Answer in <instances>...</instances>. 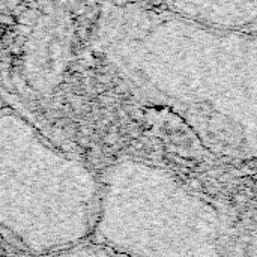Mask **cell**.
<instances>
[{
    "instance_id": "1",
    "label": "cell",
    "mask_w": 257,
    "mask_h": 257,
    "mask_svg": "<svg viewBox=\"0 0 257 257\" xmlns=\"http://www.w3.org/2000/svg\"><path fill=\"white\" fill-rule=\"evenodd\" d=\"M95 42L137 98L176 114L211 154L257 160V35L160 5L108 3Z\"/></svg>"
},
{
    "instance_id": "2",
    "label": "cell",
    "mask_w": 257,
    "mask_h": 257,
    "mask_svg": "<svg viewBox=\"0 0 257 257\" xmlns=\"http://www.w3.org/2000/svg\"><path fill=\"white\" fill-rule=\"evenodd\" d=\"M95 232L111 253L218 256L233 253L230 220L170 172L136 160L113 164L101 181Z\"/></svg>"
},
{
    "instance_id": "3",
    "label": "cell",
    "mask_w": 257,
    "mask_h": 257,
    "mask_svg": "<svg viewBox=\"0 0 257 257\" xmlns=\"http://www.w3.org/2000/svg\"><path fill=\"white\" fill-rule=\"evenodd\" d=\"M101 182L51 148L23 119L0 116V224L35 251L81 241L95 229Z\"/></svg>"
},
{
    "instance_id": "4",
    "label": "cell",
    "mask_w": 257,
    "mask_h": 257,
    "mask_svg": "<svg viewBox=\"0 0 257 257\" xmlns=\"http://www.w3.org/2000/svg\"><path fill=\"white\" fill-rule=\"evenodd\" d=\"M160 6L214 27L257 35V0H161Z\"/></svg>"
},
{
    "instance_id": "5",
    "label": "cell",
    "mask_w": 257,
    "mask_h": 257,
    "mask_svg": "<svg viewBox=\"0 0 257 257\" xmlns=\"http://www.w3.org/2000/svg\"><path fill=\"white\" fill-rule=\"evenodd\" d=\"M161 0H122L120 3H145V5H160Z\"/></svg>"
}]
</instances>
